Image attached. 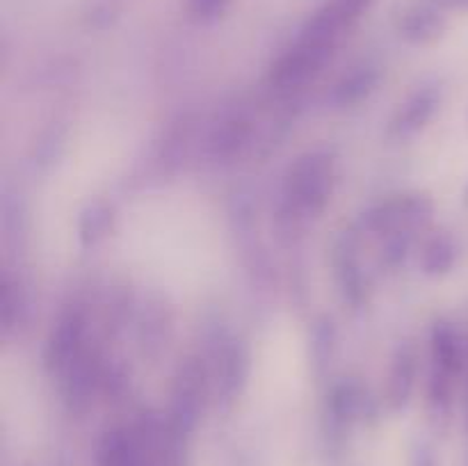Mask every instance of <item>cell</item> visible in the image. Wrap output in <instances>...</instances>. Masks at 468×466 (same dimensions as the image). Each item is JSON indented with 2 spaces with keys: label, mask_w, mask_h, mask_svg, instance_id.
<instances>
[{
  "label": "cell",
  "mask_w": 468,
  "mask_h": 466,
  "mask_svg": "<svg viewBox=\"0 0 468 466\" xmlns=\"http://www.w3.org/2000/svg\"><path fill=\"white\" fill-rule=\"evenodd\" d=\"M434 108H437V91H419L400 112V119H398L400 132H414L419 131L420 126H425V122L434 114Z\"/></svg>",
  "instance_id": "8992f818"
},
{
  "label": "cell",
  "mask_w": 468,
  "mask_h": 466,
  "mask_svg": "<svg viewBox=\"0 0 468 466\" xmlns=\"http://www.w3.org/2000/svg\"><path fill=\"white\" fill-rule=\"evenodd\" d=\"M82 347V320L78 315H69L55 327L48 343V364L55 368H67Z\"/></svg>",
  "instance_id": "277c9868"
},
{
  "label": "cell",
  "mask_w": 468,
  "mask_h": 466,
  "mask_svg": "<svg viewBox=\"0 0 468 466\" xmlns=\"http://www.w3.org/2000/svg\"><path fill=\"white\" fill-rule=\"evenodd\" d=\"M375 82H378V73L368 67H361L356 71H352L350 76L343 78L334 96H336V101L341 105L356 103V101H361L364 96H368L373 91Z\"/></svg>",
  "instance_id": "52a82bcc"
},
{
  "label": "cell",
  "mask_w": 468,
  "mask_h": 466,
  "mask_svg": "<svg viewBox=\"0 0 468 466\" xmlns=\"http://www.w3.org/2000/svg\"><path fill=\"white\" fill-rule=\"evenodd\" d=\"M432 350H434V361L439 365V373L452 375L455 370H460L462 365V343L460 336L452 332L448 324H439L434 329L432 336Z\"/></svg>",
  "instance_id": "5b68a950"
},
{
  "label": "cell",
  "mask_w": 468,
  "mask_h": 466,
  "mask_svg": "<svg viewBox=\"0 0 468 466\" xmlns=\"http://www.w3.org/2000/svg\"><path fill=\"white\" fill-rule=\"evenodd\" d=\"M250 137V126L245 119H229L218 128L213 140V149L218 155H233Z\"/></svg>",
  "instance_id": "ba28073f"
},
{
  "label": "cell",
  "mask_w": 468,
  "mask_h": 466,
  "mask_svg": "<svg viewBox=\"0 0 468 466\" xmlns=\"http://www.w3.org/2000/svg\"><path fill=\"white\" fill-rule=\"evenodd\" d=\"M443 27H446V18H443L441 7L434 0H423V3L411 5L400 18L402 37L414 41V44L434 41L441 35Z\"/></svg>",
  "instance_id": "3957f363"
},
{
  "label": "cell",
  "mask_w": 468,
  "mask_h": 466,
  "mask_svg": "<svg viewBox=\"0 0 468 466\" xmlns=\"http://www.w3.org/2000/svg\"><path fill=\"white\" fill-rule=\"evenodd\" d=\"M455 245H452L448 238H437L432 245L428 247V254H425V268L428 272H446L455 263Z\"/></svg>",
  "instance_id": "9c48e42d"
},
{
  "label": "cell",
  "mask_w": 468,
  "mask_h": 466,
  "mask_svg": "<svg viewBox=\"0 0 468 466\" xmlns=\"http://www.w3.org/2000/svg\"><path fill=\"white\" fill-rule=\"evenodd\" d=\"M332 195V160L324 154H309L295 163L286 181L288 204L302 215H315Z\"/></svg>",
  "instance_id": "6da1fadb"
},
{
  "label": "cell",
  "mask_w": 468,
  "mask_h": 466,
  "mask_svg": "<svg viewBox=\"0 0 468 466\" xmlns=\"http://www.w3.org/2000/svg\"><path fill=\"white\" fill-rule=\"evenodd\" d=\"M231 0H187V12L195 21L213 23L229 9Z\"/></svg>",
  "instance_id": "8fae6325"
},
{
  "label": "cell",
  "mask_w": 468,
  "mask_h": 466,
  "mask_svg": "<svg viewBox=\"0 0 468 466\" xmlns=\"http://www.w3.org/2000/svg\"><path fill=\"white\" fill-rule=\"evenodd\" d=\"M332 3L334 7L338 9V14L346 18L347 26H352V23H356L366 12H368L373 0H332Z\"/></svg>",
  "instance_id": "7c38bea8"
},
{
  "label": "cell",
  "mask_w": 468,
  "mask_h": 466,
  "mask_svg": "<svg viewBox=\"0 0 468 466\" xmlns=\"http://www.w3.org/2000/svg\"><path fill=\"white\" fill-rule=\"evenodd\" d=\"M441 9H468V0H434Z\"/></svg>",
  "instance_id": "4fadbf2b"
},
{
  "label": "cell",
  "mask_w": 468,
  "mask_h": 466,
  "mask_svg": "<svg viewBox=\"0 0 468 466\" xmlns=\"http://www.w3.org/2000/svg\"><path fill=\"white\" fill-rule=\"evenodd\" d=\"M108 224H110V210L105 208V206L96 204L91 206V208H87L80 219L82 242L99 240V238L105 233V228H108Z\"/></svg>",
  "instance_id": "30bf717a"
},
{
  "label": "cell",
  "mask_w": 468,
  "mask_h": 466,
  "mask_svg": "<svg viewBox=\"0 0 468 466\" xmlns=\"http://www.w3.org/2000/svg\"><path fill=\"white\" fill-rule=\"evenodd\" d=\"M332 55L334 50H324L318 48V46L304 44V41H295V46L288 53H283L279 62L274 64L270 78L282 90H292V87H300L302 82L314 78L327 64Z\"/></svg>",
  "instance_id": "7a4b0ae2"
}]
</instances>
